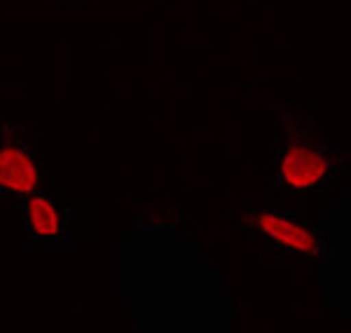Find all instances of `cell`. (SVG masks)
<instances>
[{
    "mask_svg": "<svg viewBox=\"0 0 351 333\" xmlns=\"http://www.w3.org/2000/svg\"><path fill=\"white\" fill-rule=\"evenodd\" d=\"M335 155L307 134H281L271 150V179L286 193H314L335 176Z\"/></svg>",
    "mask_w": 351,
    "mask_h": 333,
    "instance_id": "cell-1",
    "label": "cell"
},
{
    "mask_svg": "<svg viewBox=\"0 0 351 333\" xmlns=\"http://www.w3.org/2000/svg\"><path fill=\"white\" fill-rule=\"evenodd\" d=\"M246 223L260 240L274 246L279 253H288V256L298 258L321 256L319 237L311 230V225L295 214L286 211V209L256 207L248 211Z\"/></svg>",
    "mask_w": 351,
    "mask_h": 333,
    "instance_id": "cell-2",
    "label": "cell"
},
{
    "mask_svg": "<svg viewBox=\"0 0 351 333\" xmlns=\"http://www.w3.org/2000/svg\"><path fill=\"white\" fill-rule=\"evenodd\" d=\"M43 185V169L33 146L16 127L0 122V193L33 195Z\"/></svg>",
    "mask_w": 351,
    "mask_h": 333,
    "instance_id": "cell-3",
    "label": "cell"
},
{
    "mask_svg": "<svg viewBox=\"0 0 351 333\" xmlns=\"http://www.w3.org/2000/svg\"><path fill=\"white\" fill-rule=\"evenodd\" d=\"M24 235L31 246H59L68 237V209L47 193H33L26 200Z\"/></svg>",
    "mask_w": 351,
    "mask_h": 333,
    "instance_id": "cell-4",
    "label": "cell"
},
{
    "mask_svg": "<svg viewBox=\"0 0 351 333\" xmlns=\"http://www.w3.org/2000/svg\"><path fill=\"white\" fill-rule=\"evenodd\" d=\"M54 5H66V8H77V5H84L89 0H52Z\"/></svg>",
    "mask_w": 351,
    "mask_h": 333,
    "instance_id": "cell-5",
    "label": "cell"
}]
</instances>
